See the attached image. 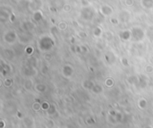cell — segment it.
Masks as SVG:
<instances>
[{
  "instance_id": "2",
  "label": "cell",
  "mask_w": 153,
  "mask_h": 128,
  "mask_svg": "<svg viewBox=\"0 0 153 128\" xmlns=\"http://www.w3.org/2000/svg\"><path fill=\"white\" fill-rule=\"evenodd\" d=\"M146 102L147 101L145 100H140V107H141V108H142V107H143V108H145V107H146V105H147Z\"/></svg>"
},
{
  "instance_id": "1",
  "label": "cell",
  "mask_w": 153,
  "mask_h": 128,
  "mask_svg": "<svg viewBox=\"0 0 153 128\" xmlns=\"http://www.w3.org/2000/svg\"><path fill=\"white\" fill-rule=\"evenodd\" d=\"M32 107H33V109L35 110V111H39V110L41 108V105L40 103H34Z\"/></svg>"
}]
</instances>
